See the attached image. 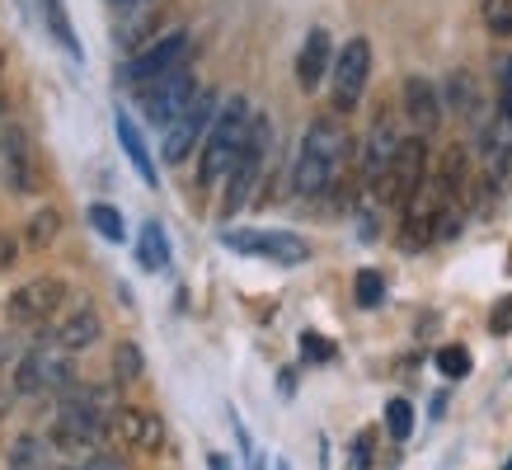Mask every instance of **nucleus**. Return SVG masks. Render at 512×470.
I'll return each instance as SVG.
<instances>
[{
  "instance_id": "obj_1",
  "label": "nucleus",
  "mask_w": 512,
  "mask_h": 470,
  "mask_svg": "<svg viewBox=\"0 0 512 470\" xmlns=\"http://www.w3.org/2000/svg\"><path fill=\"white\" fill-rule=\"evenodd\" d=\"M348 132H343L339 118H315L301 137V151H296V170H292V184L301 198H315L334 184L339 165L348 160Z\"/></svg>"
},
{
  "instance_id": "obj_2",
  "label": "nucleus",
  "mask_w": 512,
  "mask_h": 470,
  "mask_svg": "<svg viewBox=\"0 0 512 470\" xmlns=\"http://www.w3.org/2000/svg\"><path fill=\"white\" fill-rule=\"evenodd\" d=\"M249 123H254L249 99L245 94H231V99L221 104L207 141H202V156H198V184L202 188L226 184V174H231L235 156H240V146H245V137H249Z\"/></svg>"
},
{
  "instance_id": "obj_3",
  "label": "nucleus",
  "mask_w": 512,
  "mask_h": 470,
  "mask_svg": "<svg viewBox=\"0 0 512 470\" xmlns=\"http://www.w3.org/2000/svg\"><path fill=\"white\" fill-rule=\"evenodd\" d=\"M268 146H273V123H268L264 113H254L245 146H240V156H235L231 174H226V203H221V217H235V212L249 203V193H254L259 174H264Z\"/></svg>"
},
{
  "instance_id": "obj_4",
  "label": "nucleus",
  "mask_w": 512,
  "mask_h": 470,
  "mask_svg": "<svg viewBox=\"0 0 512 470\" xmlns=\"http://www.w3.org/2000/svg\"><path fill=\"white\" fill-rule=\"evenodd\" d=\"M76 386V372H71V358H66L62 344H38L29 348L15 367V391L19 395H62Z\"/></svg>"
},
{
  "instance_id": "obj_5",
  "label": "nucleus",
  "mask_w": 512,
  "mask_h": 470,
  "mask_svg": "<svg viewBox=\"0 0 512 470\" xmlns=\"http://www.w3.org/2000/svg\"><path fill=\"white\" fill-rule=\"evenodd\" d=\"M423 184H428V141L404 137L400 151H395V160H390V170L381 174L376 193H381L390 207H409L423 193Z\"/></svg>"
},
{
  "instance_id": "obj_6",
  "label": "nucleus",
  "mask_w": 512,
  "mask_h": 470,
  "mask_svg": "<svg viewBox=\"0 0 512 470\" xmlns=\"http://www.w3.org/2000/svg\"><path fill=\"white\" fill-rule=\"evenodd\" d=\"M217 90H198V99L188 104L179 118H174L170 127H165V160L170 165H179V160L193 156V146H202L207 141V132H212V123H217Z\"/></svg>"
},
{
  "instance_id": "obj_7",
  "label": "nucleus",
  "mask_w": 512,
  "mask_h": 470,
  "mask_svg": "<svg viewBox=\"0 0 512 470\" xmlns=\"http://www.w3.org/2000/svg\"><path fill=\"white\" fill-rule=\"evenodd\" d=\"M193 99H198V80H193L188 66H174V71H165L160 80L141 85V109H146V118L156 127H170Z\"/></svg>"
},
{
  "instance_id": "obj_8",
  "label": "nucleus",
  "mask_w": 512,
  "mask_h": 470,
  "mask_svg": "<svg viewBox=\"0 0 512 470\" xmlns=\"http://www.w3.org/2000/svg\"><path fill=\"white\" fill-rule=\"evenodd\" d=\"M367 76H372V43L367 38H348V43L334 52V109L339 113H353L362 90H367Z\"/></svg>"
},
{
  "instance_id": "obj_9",
  "label": "nucleus",
  "mask_w": 512,
  "mask_h": 470,
  "mask_svg": "<svg viewBox=\"0 0 512 470\" xmlns=\"http://www.w3.org/2000/svg\"><path fill=\"white\" fill-rule=\"evenodd\" d=\"M221 245L235 254H254V259H273V264H306L311 245L292 231H221Z\"/></svg>"
},
{
  "instance_id": "obj_10",
  "label": "nucleus",
  "mask_w": 512,
  "mask_h": 470,
  "mask_svg": "<svg viewBox=\"0 0 512 470\" xmlns=\"http://www.w3.org/2000/svg\"><path fill=\"white\" fill-rule=\"evenodd\" d=\"M188 52H193V43H188L184 29L165 33V38H156V43L146 47V52H137L132 62L123 66V80L127 85H151V80H160L165 71H174V66H188Z\"/></svg>"
},
{
  "instance_id": "obj_11",
  "label": "nucleus",
  "mask_w": 512,
  "mask_h": 470,
  "mask_svg": "<svg viewBox=\"0 0 512 470\" xmlns=\"http://www.w3.org/2000/svg\"><path fill=\"white\" fill-rule=\"evenodd\" d=\"M62 301H66V282L62 278H29L24 287L10 292L5 315H10V325H43Z\"/></svg>"
},
{
  "instance_id": "obj_12",
  "label": "nucleus",
  "mask_w": 512,
  "mask_h": 470,
  "mask_svg": "<svg viewBox=\"0 0 512 470\" xmlns=\"http://www.w3.org/2000/svg\"><path fill=\"white\" fill-rule=\"evenodd\" d=\"M0 179L10 184V193H33L38 174H33V146H29V132L19 123H5L0 127Z\"/></svg>"
},
{
  "instance_id": "obj_13",
  "label": "nucleus",
  "mask_w": 512,
  "mask_h": 470,
  "mask_svg": "<svg viewBox=\"0 0 512 470\" xmlns=\"http://www.w3.org/2000/svg\"><path fill=\"white\" fill-rule=\"evenodd\" d=\"M480 160H484V184L503 188L508 165H512V123L503 118V113L480 127Z\"/></svg>"
},
{
  "instance_id": "obj_14",
  "label": "nucleus",
  "mask_w": 512,
  "mask_h": 470,
  "mask_svg": "<svg viewBox=\"0 0 512 470\" xmlns=\"http://www.w3.org/2000/svg\"><path fill=\"white\" fill-rule=\"evenodd\" d=\"M113 433H118L127 447H141V452H160V447H165V423H160L156 409L118 405V414H113Z\"/></svg>"
},
{
  "instance_id": "obj_15",
  "label": "nucleus",
  "mask_w": 512,
  "mask_h": 470,
  "mask_svg": "<svg viewBox=\"0 0 512 470\" xmlns=\"http://www.w3.org/2000/svg\"><path fill=\"white\" fill-rule=\"evenodd\" d=\"M334 71V43H329V29H311L306 43L296 52V85L301 90H315L320 80Z\"/></svg>"
},
{
  "instance_id": "obj_16",
  "label": "nucleus",
  "mask_w": 512,
  "mask_h": 470,
  "mask_svg": "<svg viewBox=\"0 0 512 470\" xmlns=\"http://www.w3.org/2000/svg\"><path fill=\"white\" fill-rule=\"evenodd\" d=\"M404 113H409V123L419 127V137H428L442 123V94H437V85L428 76L404 80Z\"/></svg>"
},
{
  "instance_id": "obj_17",
  "label": "nucleus",
  "mask_w": 512,
  "mask_h": 470,
  "mask_svg": "<svg viewBox=\"0 0 512 470\" xmlns=\"http://www.w3.org/2000/svg\"><path fill=\"white\" fill-rule=\"evenodd\" d=\"M113 132H118V146H123V156L132 160V170L141 174V184H160V174H156V156H151V146H146V137H141V127L132 123V113L118 109L113 113Z\"/></svg>"
},
{
  "instance_id": "obj_18",
  "label": "nucleus",
  "mask_w": 512,
  "mask_h": 470,
  "mask_svg": "<svg viewBox=\"0 0 512 470\" xmlns=\"http://www.w3.org/2000/svg\"><path fill=\"white\" fill-rule=\"evenodd\" d=\"M99 334H104V325H99V311H94V306H76V311L66 315V320L52 329L47 339H52V344H62L66 353H85V348L99 344Z\"/></svg>"
},
{
  "instance_id": "obj_19",
  "label": "nucleus",
  "mask_w": 512,
  "mask_h": 470,
  "mask_svg": "<svg viewBox=\"0 0 512 470\" xmlns=\"http://www.w3.org/2000/svg\"><path fill=\"white\" fill-rule=\"evenodd\" d=\"M400 132H395V123H390L386 113L372 123V132H367V151H362V165H367V179L372 184H381V174L390 170V160H395V151H400Z\"/></svg>"
},
{
  "instance_id": "obj_20",
  "label": "nucleus",
  "mask_w": 512,
  "mask_h": 470,
  "mask_svg": "<svg viewBox=\"0 0 512 470\" xmlns=\"http://www.w3.org/2000/svg\"><path fill=\"white\" fill-rule=\"evenodd\" d=\"M38 10H43V29L52 33V43L62 47L71 62H85V47H80L76 29H71V15H66V0H38Z\"/></svg>"
},
{
  "instance_id": "obj_21",
  "label": "nucleus",
  "mask_w": 512,
  "mask_h": 470,
  "mask_svg": "<svg viewBox=\"0 0 512 470\" xmlns=\"http://www.w3.org/2000/svg\"><path fill=\"white\" fill-rule=\"evenodd\" d=\"M447 109L456 113V118H466V123H480V85H475V76L470 71H451L447 76Z\"/></svg>"
},
{
  "instance_id": "obj_22",
  "label": "nucleus",
  "mask_w": 512,
  "mask_h": 470,
  "mask_svg": "<svg viewBox=\"0 0 512 470\" xmlns=\"http://www.w3.org/2000/svg\"><path fill=\"white\" fill-rule=\"evenodd\" d=\"M137 264L146 268V273H165L170 268V235H165V226L160 221H146L137 235Z\"/></svg>"
},
{
  "instance_id": "obj_23",
  "label": "nucleus",
  "mask_w": 512,
  "mask_h": 470,
  "mask_svg": "<svg viewBox=\"0 0 512 470\" xmlns=\"http://www.w3.org/2000/svg\"><path fill=\"white\" fill-rule=\"evenodd\" d=\"M47 452H52V442H43V438H15L10 452H5V466L10 470H47Z\"/></svg>"
},
{
  "instance_id": "obj_24",
  "label": "nucleus",
  "mask_w": 512,
  "mask_h": 470,
  "mask_svg": "<svg viewBox=\"0 0 512 470\" xmlns=\"http://www.w3.org/2000/svg\"><path fill=\"white\" fill-rule=\"evenodd\" d=\"M85 221H90V226L104 235V240H113V245H123V240H127V226H123V212H118V207L90 203V207H85Z\"/></svg>"
},
{
  "instance_id": "obj_25",
  "label": "nucleus",
  "mask_w": 512,
  "mask_h": 470,
  "mask_svg": "<svg viewBox=\"0 0 512 470\" xmlns=\"http://www.w3.org/2000/svg\"><path fill=\"white\" fill-rule=\"evenodd\" d=\"M353 297H357V306H362V311H376V306L386 301V278H381L376 268H357Z\"/></svg>"
},
{
  "instance_id": "obj_26",
  "label": "nucleus",
  "mask_w": 512,
  "mask_h": 470,
  "mask_svg": "<svg viewBox=\"0 0 512 470\" xmlns=\"http://www.w3.org/2000/svg\"><path fill=\"white\" fill-rule=\"evenodd\" d=\"M57 231H62V217H57V207H43V212H33V217H29V245H33V250L52 245V240H57Z\"/></svg>"
},
{
  "instance_id": "obj_27",
  "label": "nucleus",
  "mask_w": 512,
  "mask_h": 470,
  "mask_svg": "<svg viewBox=\"0 0 512 470\" xmlns=\"http://www.w3.org/2000/svg\"><path fill=\"white\" fill-rule=\"evenodd\" d=\"M437 372L447 376V381H461V376H470V348L461 344H447V348H437Z\"/></svg>"
},
{
  "instance_id": "obj_28",
  "label": "nucleus",
  "mask_w": 512,
  "mask_h": 470,
  "mask_svg": "<svg viewBox=\"0 0 512 470\" xmlns=\"http://www.w3.org/2000/svg\"><path fill=\"white\" fill-rule=\"evenodd\" d=\"M141 372H146V358H141L137 344L113 348V376H118V381H141Z\"/></svg>"
},
{
  "instance_id": "obj_29",
  "label": "nucleus",
  "mask_w": 512,
  "mask_h": 470,
  "mask_svg": "<svg viewBox=\"0 0 512 470\" xmlns=\"http://www.w3.org/2000/svg\"><path fill=\"white\" fill-rule=\"evenodd\" d=\"M386 433L395 442H409V433H414V405L409 400H390L386 405Z\"/></svg>"
},
{
  "instance_id": "obj_30",
  "label": "nucleus",
  "mask_w": 512,
  "mask_h": 470,
  "mask_svg": "<svg viewBox=\"0 0 512 470\" xmlns=\"http://www.w3.org/2000/svg\"><path fill=\"white\" fill-rule=\"evenodd\" d=\"M480 15H484V29H489V33L512 38V0H484Z\"/></svg>"
},
{
  "instance_id": "obj_31",
  "label": "nucleus",
  "mask_w": 512,
  "mask_h": 470,
  "mask_svg": "<svg viewBox=\"0 0 512 470\" xmlns=\"http://www.w3.org/2000/svg\"><path fill=\"white\" fill-rule=\"evenodd\" d=\"M372 442H376L372 428H367V433H357L353 447H348V470H372Z\"/></svg>"
},
{
  "instance_id": "obj_32",
  "label": "nucleus",
  "mask_w": 512,
  "mask_h": 470,
  "mask_svg": "<svg viewBox=\"0 0 512 470\" xmlns=\"http://www.w3.org/2000/svg\"><path fill=\"white\" fill-rule=\"evenodd\" d=\"M301 358L329 362V358H334V344H329V339H320L315 329H306V334H301Z\"/></svg>"
},
{
  "instance_id": "obj_33",
  "label": "nucleus",
  "mask_w": 512,
  "mask_h": 470,
  "mask_svg": "<svg viewBox=\"0 0 512 470\" xmlns=\"http://www.w3.org/2000/svg\"><path fill=\"white\" fill-rule=\"evenodd\" d=\"M489 334H512V292L489 311Z\"/></svg>"
},
{
  "instance_id": "obj_34",
  "label": "nucleus",
  "mask_w": 512,
  "mask_h": 470,
  "mask_svg": "<svg viewBox=\"0 0 512 470\" xmlns=\"http://www.w3.org/2000/svg\"><path fill=\"white\" fill-rule=\"evenodd\" d=\"M498 113L512 123V62H503V71H498Z\"/></svg>"
},
{
  "instance_id": "obj_35",
  "label": "nucleus",
  "mask_w": 512,
  "mask_h": 470,
  "mask_svg": "<svg viewBox=\"0 0 512 470\" xmlns=\"http://www.w3.org/2000/svg\"><path fill=\"white\" fill-rule=\"evenodd\" d=\"M76 470H123V461H118V456H109V452H90Z\"/></svg>"
},
{
  "instance_id": "obj_36",
  "label": "nucleus",
  "mask_w": 512,
  "mask_h": 470,
  "mask_svg": "<svg viewBox=\"0 0 512 470\" xmlns=\"http://www.w3.org/2000/svg\"><path fill=\"white\" fill-rule=\"evenodd\" d=\"M10 264H15V240H10V235H0V273H5Z\"/></svg>"
},
{
  "instance_id": "obj_37",
  "label": "nucleus",
  "mask_w": 512,
  "mask_h": 470,
  "mask_svg": "<svg viewBox=\"0 0 512 470\" xmlns=\"http://www.w3.org/2000/svg\"><path fill=\"white\" fill-rule=\"evenodd\" d=\"M15 400H19V391H15V386H10V391H5V386H0V419H5V414H10V409H15Z\"/></svg>"
},
{
  "instance_id": "obj_38",
  "label": "nucleus",
  "mask_w": 512,
  "mask_h": 470,
  "mask_svg": "<svg viewBox=\"0 0 512 470\" xmlns=\"http://www.w3.org/2000/svg\"><path fill=\"white\" fill-rule=\"evenodd\" d=\"M15 358V334H0V367Z\"/></svg>"
},
{
  "instance_id": "obj_39",
  "label": "nucleus",
  "mask_w": 512,
  "mask_h": 470,
  "mask_svg": "<svg viewBox=\"0 0 512 470\" xmlns=\"http://www.w3.org/2000/svg\"><path fill=\"white\" fill-rule=\"evenodd\" d=\"M249 470H268L264 461H259V456H249Z\"/></svg>"
},
{
  "instance_id": "obj_40",
  "label": "nucleus",
  "mask_w": 512,
  "mask_h": 470,
  "mask_svg": "<svg viewBox=\"0 0 512 470\" xmlns=\"http://www.w3.org/2000/svg\"><path fill=\"white\" fill-rule=\"evenodd\" d=\"M113 5H146V0H113Z\"/></svg>"
},
{
  "instance_id": "obj_41",
  "label": "nucleus",
  "mask_w": 512,
  "mask_h": 470,
  "mask_svg": "<svg viewBox=\"0 0 512 470\" xmlns=\"http://www.w3.org/2000/svg\"><path fill=\"white\" fill-rule=\"evenodd\" d=\"M47 470H76V466H47Z\"/></svg>"
},
{
  "instance_id": "obj_42",
  "label": "nucleus",
  "mask_w": 512,
  "mask_h": 470,
  "mask_svg": "<svg viewBox=\"0 0 512 470\" xmlns=\"http://www.w3.org/2000/svg\"><path fill=\"white\" fill-rule=\"evenodd\" d=\"M503 470H512V456H508V461H503Z\"/></svg>"
},
{
  "instance_id": "obj_43",
  "label": "nucleus",
  "mask_w": 512,
  "mask_h": 470,
  "mask_svg": "<svg viewBox=\"0 0 512 470\" xmlns=\"http://www.w3.org/2000/svg\"><path fill=\"white\" fill-rule=\"evenodd\" d=\"M0 66H5V52H0Z\"/></svg>"
}]
</instances>
